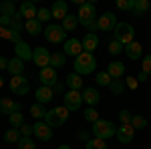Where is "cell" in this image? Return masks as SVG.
<instances>
[{
	"instance_id": "4",
	"label": "cell",
	"mask_w": 151,
	"mask_h": 149,
	"mask_svg": "<svg viewBox=\"0 0 151 149\" xmlns=\"http://www.w3.org/2000/svg\"><path fill=\"white\" fill-rule=\"evenodd\" d=\"M113 35H115V40H119L123 46L131 45L135 40V30H133V26L129 22H119L115 26V30H113Z\"/></svg>"
},
{
	"instance_id": "18",
	"label": "cell",
	"mask_w": 151,
	"mask_h": 149,
	"mask_svg": "<svg viewBox=\"0 0 151 149\" xmlns=\"http://www.w3.org/2000/svg\"><path fill=\"white\" fill-rule=\"evenodd\" d=\"M36 103H50L52 99H55V91L50 89V87H45V85H40L38 89H36Z\"/></svg>"
},
{
	"instance_id": "19",
	"label": "cell",
	"mask_w": 151,
	"mask_h": 149,
	"mask_svg": "<svg viewBox=\"0 0 151 149\" xmlns=\"http://www.w3.org/2000/svg\"><path fill=\"white\" fill-rule=\"evenodd\" d=\"M18 12H20V16H22L24 20H35L36 14H38L35 2H22V4H20V8H18Z\"/></svg>"
},
{
	"instance_id": "34",
	"label": "cell",
	"mask_w": 151,
	"mask_h": 149,
	"mask_svg": "<svg viewBox=\"0 0 151 149\" xmlns=\"http://www.w3.org/2000/svg\"><path fill=\"white\" fill-rule=\"evenodd\" d=\"M109 91L113 93V95H121V93L125 91V81H121V79H115L113 83H111V87H109Z\"/></svg>"
},
{
	"instance_id": "36",
	"label": "cell",
	"mask_w": 151,
	"mask_h": 149,
	"mask_svg": "<svg viewBox=\"0 0 151 149\" xmlns=\"http://www.w3.org/2000/svg\"><path fill=\"white\" fill-rule=\"evenodd\" d=\"M131 127H133V129H145V127H147V119L141 117V115H133V119H131Z\"/></svg>"
},
{
	"instance_id": "31",
	"label": "cell",
	"mask_w": 151,
	"mask_h": 149,
	"mask_svg": "<svg viewBox=\"0 0 151 149\" xmlns=\"http://www.w3.org/2000/svg\"><path fill=\"white\" fill-rule=\"evenodd\" d=\"M20 139H22L20 129H8V131L4 133V141H8V143H18Z\"/></svg>"
},
{
	"instance_id": "26",
	"label": "cell",
	"mask_w": 151,
	"mask_h": 149,
	"mask_svg": "<svg viewBox=\"0 0 151 149\" xmlns=\"http://www.w3.org/2000/svg\"><path fill=\"white\" fill-rule=\"evenodd\" d=\"M65 65H67V55L65 53H50V67L55 71L65 67Z\"/></svg>"
},
{
	"instance_id": "1",
	"label": "cell",
	"mask_w": 151,
	"mask_h": 149,
	"mask_svg": "<svg viewBox=\"0 0 151 149\" xmlns=\"http://www.w3.org/2000/svg\"><path fill=\"white\" fill-rule=\"evenodd\" d=\"M75 73L77 75H91L95 71V67H97V60H95V57L91 55V53H83V55H79V57L75 58Z\"/></svg>"
},
{
	"instance_id": "3",
	"label": "cell",
	"mask_w": 151,
	"mask_h": 149,
	"mask_svg": "<svg viewBox=\"0 0 151 149\" xmlns=\"http://www.w3.org/2000/svg\"><path fill=\"white\" fill-rule=\"evenodd\" d=\"M69 109L63 105V107H55V109H50L47 113V117H45V123L50 127H60L67 123V119H69Z\"/></svg>"
},
{
	"instance_id": "42",
	"label": "cell",
	"mask_w": 151,
	"mask_h": 149,
	"mask_svg": "<svg viewBox=\"0 0 151 149\" xmlns=\"http://www.w3.org/2000/svg\"><path fill=\"white\" fill-rule=\"evenodd\" d=\"M131 119H133V115H131V111H127V109H123V111L119 113L121 125H131Z\"/></svg>"
},
{
	"instance_id": "28",
	"label": "cell",
	"mask_w": 151,
	"mask_h": 149,
	"mask_svg": "<svg viewBox=\"0 0 151 149\" xmlns=\"http://www.w3.org/2000/svg\"><path fill=\"white\" fill-rule=\"evenodd\" d=\"M63 28H65V32H73L77 26H79V18L75 16V14H69L65 20H63V24H60Z\"/></svg>"
},
{
	"instance_id": "7",
	"label": "cell",
	"mask_w": 151,
	"mask_h": 149,
	"mask_svg": "<svg viewBox=\"0 0 151 149\" xmlns=\"http://www.w3.org/2000/svg\"><path fill=\"white\" fill-rule=\"evenodd\" d=\"M95 14H97V10H95V4H91V2H85L81 8H79V14H77L79 24L87 26L89 22H93V20H95Z\"/></svg>"
},
{
	"instance_id": "45",
	"label": "cell",
	"mask_w": 151,
	"mask_h": 149,
	"mask_svg": "<svg viewBox=\"0 0 151 149\" xmlns=\"http://www.w3.org/2000/svg\"><path fill=\"white\" fill-rule=\"evenodd\" d=\"M125 87H127V89H133V91H135V89L139 87V81L135 79V77H127V79H125Z\"/></svg>"
},
{
	"instance_id": "30",
	"label": "cell",
	"mask_w": 151,
	"mask_h": 149,
	"mask_svg": "<svg viewBox=\"0 0 151 149\" xmlns=\"http://www.w3.org/2000/svg\"><path fill=\"white\" fill-rule=\"evenodd\" d=\"M149 8H151L149 0H135V8H133V12H135V16H143Z\"/></svg>"
},
{
	"instance_id": "43",
	"label": "cell",
	"mask_w": 151,
	"mask_h": 149,
	"mask_svg": "<svg viewBox=\"0 0 151 149\" xmlns=\"http://www.w3.org/2000/svg\"><path fill=\"white\" fill-rule=\"evenodd\" d=\"M141 60H143V63H141V71H143L145 75H151V55H145Z\"/></svg>"
},
{
	"instance_id": "50",
	"label": "cell",
	"mask_w": 151,
	"mask_h": 149,
	"mask_svg": "<svg viewBox=\"0 0 151 149\" xmlns=\"http://www.w3.org/2000/svg\"><path fill=\"white\" fill-rule=\"evenodd\" d=\"M57 149H70V145H58Z\"/></svg>"
},
{
	"instance_id": "24",
	"label": "cell",
	"mask_w": 151,
	"mask_h": 149,
	"mask_svg": "<svg viewBox=\"0 0 151 149\" xmlns=\"http://www.w3.org/2000/svg\"><path fill=\"white\" fill-rule=\"evenodd\" d=\"M107 73L111 75V79H121L123 75H125V65L121 63V60H113V63H109V67H107Z\"/></svg>"
},
{
	"instance_id": "44",
	"label": "cell",
	"mask_w": 151,
	"mask_h": 149,
	"mask_svg": "<svg viewBox=\"0 0 151 149\" xmlns=\"http://www.w3.org/2000/svg\"><path fill=\"white\" fill-rule=\"evenodd\" d=\"M2 14H6V16H14V14H16V12H14V4H12V2H4V4H2Z\"/></svg>"
},
{
	"instance_id": "25",
	"label": "cell",
	"mask_w": 151,
	"mask_h": 149,
	"mask_svg": "<svg viewBox=\"0 0 151 149\" xmlns=\"http://www.w3.org/2000/svg\"><path fill=\"white\" fill-rule=\"evenodd\" d=\"M24 71V60L20 58H12L10 63H8V73H10L12 77H20Z\"/></svg>"
},
{
	"instance_id": "10",
	"label": "cell",
	"mask_w": 151,
	"mask_h": 149,
	"mask_svg": "<svg viewBox=\"0 0 151 149\" xmlns=\"http://www.w3.org/2000/svg\"><path fill=\"white\" fill-rule=\"evenodd\" d=\"M63 53L67 55V57H73V58H77L79 55H83L85 50H83V42L79 40V38H69V40H65V45H63Z\"/></svg>"
},
{
	"instance_id": "52",
	"label": "cell",
	"mask_w": 151,
	"mask_h": 149,
	"mask_svg": "<svg viewBox=\"0 0 151 149\" xmlns=\"http://www.w3.org/2000/svg\"><path fill=\"white\" fill-rule=\"evenodd\" d=\"M0 10H2V2H0Z\"/></svg>"
},
{
	"instance_id": "38",
	"label": "cell",
	"mask_w": 151,
	"mask_h": 149,
	"mask_svg": "<svg viewBox=\"0 0 151 149\" xmlns=\"http://www.w3.org/2000/svg\"><path fill=\"white\" fill-rule=\"evenodd\" d=\"M101 117H99V111L93 109V107H89L87 111H85V121H89V123H97Z\"/></svg>"
},
{
	"instance_id": "32",
	"label": "cell",
	"mask_w": 151,
	"mask_h": 149,
	"mask_svg": "<svg viewBox=\"0 0 151 149\" xmlns=\"http://www.w3.org/2000/svg\"><path fill=\"white\" fill-rule=\"evenodd\" d=\"M95 81H97V85H101V87H111V83H113L111 75H109L107 71H103V73H97Z\"/></svg>"
},
{
	"instance_id": "51",
	"label": "cell",
	"mask_w": 151,
	"mask_h": 149,
	"mask_svg": "<svg viewBox=\"0 0 151 149\" xmlns=\"http://www.w3.org/2000/svg\"><path fill=\"white\" fill-rule=\"evenodd\" d=\"M2 87H4V79L0 77V89H2Z\"/></svg>"
},
{
	"instance_id": "35",
	"label": "cell",
	"mask_w": 151,
	"mask_h": 149,
	"mask_svg": "<svg viewBox=\"0 0 151 149\" xmlns=\"http://www.w3.org/2000/svg\"><path fill=\"white\" fill-rule=\"evenodd\" d=\"M8 121H10L12 129H20V127L24 125V117H22V113H14V115H10V117H8Z\"/></svg>"
},
{
	"instance_id": "20",
	"label": "cell",
	"mask_w": 151,
	"mask_h": 149,
	"mask_svg": "<svg viewBox=\"0 0 151 149\" xmlns=\"http://www.w3.org/2000/svg\"><path fill=\"white\" fill-rule=\"evenodd\" d=\"M125 55H127L131 60H139V58H143V46H141V42L133 40L131 45H127L125 46Z\"/></svg>"
},
{
	"instance_id": "49",
	"label": "cell",
	"mask_w": 151,
	"mask_h": 149,
	"mask_svg": "<svg viewBox=\"0 0 151 149\" xmlns=\"http://www.w3.org/2000/svg\"><path fill=\"white\" fill-rule=\"evenodd\" d=\"M147 79H149V75H145L143 71H141L139 75H137V81H139V83H143V81H147Z\"/></svg>"
},
{
	"instance_id": "29",
	"label": "cell",
	"mask_w": 151,
	"mask_h": 149,
	"mask_svg": "<svg viewBox=\"0 0 151 149\" xmlns=\"http://www.w3.org/2000/svg\"><path fill=\"white\" fill-rule=\"evenodd\" d=\"M47 109H45V105L42 103H35L32 105V107H30V115H32V117H35L36 121H40V119H45V117H47Z\"/></svg>"
},
{
	"instance_id": "21",
	"label": "cell",
	"mask_w": 151,
	"mask_h": 149,
	"mask_svg": "<svg viewBox=\"0 0 151 149\" xmlns=\"http://www.w3.org/2000/svg\"><path fill=\"white\" fill-rule=\"evenodd\" d=\"M83 101L89 105V107H95V105L101 101V95H99V91H97V89L87 87V89H83Z\"/></svg>"
},
{
	"instance_id": "2",
	"label": "cell",
	"mask_w": 151,
	"mask_h": 149,
	"mask_svg": "<svg viewBox=\"0 0 151 149\" xmlns=\"http://www.w3.org/2000/svg\"><path fill=\"white\" fill-rule=\"evenodd\" d=\"M93 135L97 139H103V141H107V139L115 137L117 135V127L115 123H111V121H105V119H99L97 123H93Z\"/></svg>"
},
{
	"instance_id": "12",
	"label": "cell",
	"mask_w": 151,
	"mask_h": 149,
	"mask_svg": "<svg viewBox=\"0 0 151 149\" xmlns=\"http://www.w3.org/2000/svg\"><path fill=\"white\" fill-rule=\"evenodd\" d=\"M38 79H40V85H45V87H55L58 83V77H57V71L52 69V67H45V69H40L38 73Z\"/></svg>"
},
{
	"instance_id": "9",
	"label": "cell",
	"mask_w": 151,
	"mask_h": 149,
	"mask_svg": "<svg viewBox=\"0 0 151 149\" xmlns=\"http://www.w3.org/2000/svg\"><path fill=\"white\" fill-rule=\"evenodd\" d=\"M32 60H35V65H38L40 69L50 67V53H48V48H45V46L32 48Z\"/></svg>"
},
{
	"instance_id": "37",
	"label": "cell",
	"mask_w": 151,
	"mask_h": 149,
	"mask_svg": "<svg viewBox=\"0 0 151 149\" xmlns=\"http://www.w3.org/2000/svg\"><path fill=\"white\" fill-rule=\"evenodd\" d=\"M117 8L125 12H133L135 8V0H117Z\"/></svg>"
},
{
	"instance_id": "39",
	"label": "cell",
	"mask_w": 151,
	"mask_h": 149,
	"mask_svg": "<svg viewBox=\"0 0 151 149\" xmlns=\"http://www.w3.org/2000/svg\"><path fill=\"white\" fill-rule=\"evenodd\" d=\"M123 50H125V46L121 45L119 40H115V38H113V40L109 42V53H111V55H121Z\"/></svg>"
},
{
	"instance_id": "27",
	"label": "cell",
	"mask_w": 151,
	"mask_h": 149,
	"mask_svg": "<svg viewBox=\"0 0 151 149\" xmlns=\"http://www.w3.org/2000/svg\"><path fill=\"white\" fill-rule=\"evenodd\" d=\"M24 30L28 32V35L36 36L38 32H42V22H38V20H26V24H24Z\"/></svg>"
},
{
	"instance_id": "22",
	"label": "cell",
	"mask_w": 151,
	"mask_h": 149,
	"mask_svg": "<svg viewBox=\"0 0 151 149\" xmlns=\"http://www.w3.org/2000/svg\"><path fill=\"white\" fill-rule=\"evenodd\" d=\"M67 87H69L70 91H83L85 89V81L77 73H69L67 75Z\"/></svg>"
},
{
	"instance_id": "16",
	"label": "cell",
	"mask_w": 151,
	"mask_h": 149,
	"mask_svg": "<svg viewBox=\"0 0 151 149\" xmlns=\"http://www.w3.org/2000/svg\"><path fill=\"white\" fill-rule=\"evenodd\" d=\"M50 16H52L55 20H65V18L69 16V4L63 2V0H57V2L52 4V8H50Z\"/></svg>"
},
{
	"instance_id": "33",
	"label": "cell",
	"mask_w": 151,
	"mask_h": 149,
	"mask_svg": "<svg viewBox=\"0 0 151 149\" xmlns=\"http://www.w3.org/2000/svg\"><path fill=\"white\" fill-rule=\"evenodd\" d=\"M85 149H107V143H105L103 139L93 137V139H89V141L85 143Z\"/></svg>"
},
{
	"instance_id": "48",
	"label": "cell",
	"mask_w": 151,
	"mask_h": 149,
	"mask_svg": "<svg viewBox=\"0 0 151 149\" xmlns=\"http://www.w3.org/2000/svg\"><path fill=\"white\" fill-rule=\"evenodd\" d=\"M8 58H4V57H0V71H8Z\"/></svg>"
},
{
	"instance_id": "41",
	"label": "cell",
	"mask_w": 151,
	"mask_h": 149,
	"mask_svg": "<svg viewBox=\"0 0 151 149\" xmlns=\"http://www.w3.org/2000/svg\"><path fill=\"white\" fill-rule=\"evenodd\" d=\"M50 18H52V16H50V10H48V8H38V14H36V20H38V22H47Z\"/></svg>"
},
{
	"instance_id": "11",
	"label": "cell",
	"mask_w": 151,
	"mask_h": 149,
	"mask_svg": "<svg viewBox=\"0 0 151 149\" xmlns=\"http://www.w3.org/2000/svg\"><path fill=\"white\" fill-rule=\"evenodd\" d=\"M32 129H35V135L38 141H50L52 139V127L47 125L45 121H36L35 125H32Z\"/></svg>"
},
{
	"instance_id": "23",
	"label": "cell",
	"mask_w": 151,
	"mask_h": 149,
	"mask_svg": "<svg viewBox=\"0 0 151 149\" xmlns=\"http://www.w3.org/2000/svg\"><path fill=\"white\" fill-rule=\"evenodd\" d=\"M81 42H83V50L93 55V50L97 48V46H99V36L93 35V32H87V35H85V38H83Z\"/></svg>"
},
{
	"instance_id": "17",
	"label": "cell",
	"mask_w": 151,
	"mask_h": 149,
	"mask_svg": "<svg viewBox=\"0 0 151 149\" xmlns=\"http://www.w3.org/2000/svg\"><path fill=\"white\" fill-rule=\"evenodd\" d=\"M14 53H16V58H20V60H32V48L26 45L24 40H20L18 45H14Z\"/></svg>"
},
{
	"instance_id": "15",
	"label": "cell",
	"mask_w": 151,
	"mask_h": 149,
	"mask_svg": "<svg viewBox=\"0 0 151 149\" xmlns=\"http://www.w3.org/2000/svg\"><path fill=\"white\" fill-rule=\"evenodd\" d=\"M117 141L119 143H123V145H127V143H131L133 139H135V129L131 125H121L119 129H117Z\"/></svg>"
},
{
	"instance_id": "8",
	"label": "cell",
	"mask_w": 151,
	"mask_h": 149,
	"mask_svg": "<svg viewBox=\"0 0 151 149\" xmlns=\"http://www.w3.org/2000/svg\"><path fill=\"white\" fill-rule=\"evenodd\" d=\"M8 85H10V91L14 93L16 97H24V95L28 93V89H30V85H28V81L24 79L22 75H20V77H12Z\"/></svg>"
},
{
	"instance_id": "53",
	"label": "cell",
	"mask_w": 151,
	"mask_h": 149,
	"mask_svg": "<svg viewBox=\"0 0 151 149\" xmlns=\"http://www.w3.org/2000/svg\"><path fill=\"white\" fill-rule=\"evenodd\" d=\"M0 115H2V109H0Z\"/></svg>"
},
{
	"instance_id": "46",
	"label": "cell",
	"mask_w": 151,
	"mask_h": 149,
	"mask_svg": "<svg viewBox=\"0 0 151 149\" xmlns=\"http://www.w3.org/2000/svg\"><path fill=\"white\" fill-rule=\"evenodd\" d=\"M32 133H35V129H32V125H26V123H24V125L20 127V135H22V137H30Z\"/></svg>"
},
{
	"instance_id": "13",
	"label": "cell",
	"mask_w": 151,
	"mask_h": 149,
	"mask_svg": "<svg viewBox=\"0 0 151 149\" xmlns=\"http://www.w3.org/2000/svg\"><path fill=\"white\" fill-rule=\"evenodd\" d=\"M97 24H99V30H103V32H111V30H115V26L119 22H117V16L113 14V12H105L103 16H99Z\"/></svg>"
},
{
	"instance_id": "6",
	"label": "cell",
	"mask_w": 151,
	"mask_h": 149,
	"mask_svg": "<svg viewBox=\"0 0 151 149\" xmlns=\"http://www.w3.org/2000/svg\"><path fill=\"white\" fill-rule=\"evenodd\" d=\"M45 36H47L48 42H65L67 40V32H65V28L60 26V24H50L47 26V30H45Z\"/></svg>"
},
{
	"instance_id": "47",
	"label": "cell",
	"mask_w": 151,
	"mask_h": 149,
	"mask_svg": "<svg viewBox=\"0 0 151 149\" xmlns=\"http://www.w3.org/2000/svg\"><path fill=\"white\" fill-rule=\"evenodd\" d=\"M87 28L93 32V35H97V30H99V24H97V20H93V22H89L87 24Z\"/></svg>"
},
{
	"instance_id": "14",
	"label": "cell",
	"mask_w": 151,
	"mask_h": 149,
	"mask_svg": "<svg viewBox=\"0 0 151 149\" xmlns=\"http://www.w3.org/2000/svg\"><path fill=\"white\" fill-rule=\"evenodd\" d=\"M0 109H2V113H6L10 117V115H14V113H20V111H22V105L16 103L10 97H4V99H0Z\"/></svg>"
},
{
	"instance_id": "40",
	"label": "cell",
	"mask_w": 151,
	"mask_h": 149,
	"mask_svg": "<svg viewBox=\"0 0 151 149\" xmlns=\"http://www.w3.org/2000/svg\"><path fill=\"white\" fill-rule=\"evenodd\" d=\"M18 149H36V143L30 137H22L18 141Z\"/></svg>"
},
{
	"instance_id": "5",
	"label": "cell",
	"mask_w": 151,
	"mask_h": 149,
	"mask_svg": "<svg viewBox=\"0 0 151 149\" xmlns=\"http://www.w3.org/2000/svg\"><path fill=\"white\" fill-rule=\"evenodd\" d=\"M63 101H65V107L69 111H79L83 105V91H67L63 95Z\"/></svg>"
}]
</instances>
